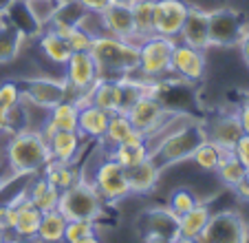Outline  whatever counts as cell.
Wrapping results in <instances>:
<instances>
[{"instance_id":"6da1fadb","label":"cell","mask_w":249,"mask_h":243,"mask_svg":"<svg viewBox=\"0 0 249 243\" xmlns=\"http://www.w3.org/2000/svg\"><path fill=\"white\" fill-rule=\"evenodd\" d=\"M5 159L14 177L40 175L51 162L47 137L42 135V131H31V128L16 131L5 148Z\"/></svg>"},{"instance_id":"7a4b0ae2","label":"cell","mask_w":249,"mask_h":243,"mask_svg":"<svg viewBox=\"0 0 249 243\" xmlns=\"http://www.w3.org/2000/svg\"><path fill=\"white\" fill-rule=\"evenodd\" d=\"M90 56H93L102 78H122V75L137 71L139 44L132 40H122V38L104 33L93 40Z\"/></svg>"},{"instance_id":"3957f363","label":"cell","mask_w":249,"mask_h":243,"mask_svg":"<svg viewBox=\"0 0 249 243\" xmlns=\"http://www.w3.org/2000/svg\"><path fill=\"white\" fill-rule=\"evenodd\" d=\"M205 140L207 137H205L203 122L192 120V122H188L185 126L170 133L168 137H163V140L150 150V159L161 168V173H163L170 166H179V164L190 162L192 153L198 148V144Z\"/></svg>"},{"instance_id":"277c9868","label":"cell","mask_w":249,"mask_h":243,"mask_svg":"<svg viewBox=\"0 0 249 243\" xmlns=\"http://www.w3.org/2000/svg\"><path fill=\"white\" fill-rule=\"evenodd\" d=\"M57 210L66 217V221L82 219V221L99 223L102 217L106 215V210H108V203H106L104 197L97 192V188L93 186V182L80 179L75 186H71V188H66V190L60 192Z\"/></svg>"},{"instance_id":"5b68a950","label":"cell","mask_w":249,"mask_h":243,"mask_svg":"<svg viewBox=\"0 0 249 243\" xmlns=\"http://www.w3.org/2000/svg\"><path fill=\"white\" fill-rule=\"evenodd\" d=\"M174 44H177L174 38L157 36V33L143 38L139 44V64H137L135 73L146 80L172 78L170 75V56H172Z\"/></svg>"},{"instance_id":"8992f818","label":"cell","mask_w":249,"mask_h":243,"mask_svg":"<svg viewBox=\"0 0 249 243\" xmlns=\"http://www.w3.org/2000/svg\"><path fill=\"white\" fill-rule=\"evenodd\" d=\"M201 243H249V225L236 208L212 212L207 225L203 228Z\"/></svg>"},{"instance_id":"52a82bcc","label":"cell","mask_w":249,"mask_h":243,"mask_svg":"<svg viewBox=\"0 0 249 243\" xmlns=\"http://www.w3.org/2000/svg\"><path fill=\"white\" fill-rule=\"evenodd\" d=\"M89 182H93V186L97 188V192L104 197L106 203H122L128 197H132L126 179V168L119 166L115 159H110L108 153L95 166V173Z\"/></svg>"},{"instance_id":"ba28073f","label":"cell","mask_w":249,"mask_h":243,"mask_svg":"<svg viewBox=\"0 0 249 243\" xmlns=\"http://www.w3.org/2000/svg\"><path fill=\"white\" fill-rule=\"evenodd\" d=\"M20 91L22 100L38 108L51 111L55 104L66 100V82L64 78H53V75H29L20 78Z\"/></svg>"},{"instance_id":"9c48e42d","label":"cell","mask_w":249,"mask_h":243,"mask_svg":"<svg viewBox=\"0 0 249 243\" xmlns=\"http://www.w3.org/2000/svg\"><path fill=\"white\" fill-rule=\"evenodd\" d=\"M247 20L234 7H218L210 9V47L230 49L238 47Z\"/></svg>"},{"instance_id":"30bf717a","label":"cell","mask_w":249,"mask_h":243,"mask_svg":"<svg viewBox=\"0 0 249 243\" xmlns=\"http://www.w3.org/2000/svg\"><path fill=\"white\" fill-rule=\"evenodd\" d=\"M207 73V58L205 51H198L194 47L179 42L174 44L170 56V75L177 78L183 84H196Z\"/></svg>"},{"instance_id":"8fae6325","label":"cell","mask_w":249,"mask_h":243,"mask_svg":"<svg viewBox=\"0 0 249 243\" xmlns=\"http://www.w3.org/2000/svg\"><path fill=\"white\" fill-rule=\"evenodd\" d=\"M170 113H172V108H168L161 100L146 98V95H143V98H139L130 108H128L126 115H128L132 126L148 140V137L155 135V133L163 126L165 120L170 117Z\"/></svg>"},{"instance_id":"7c38bea8","label":"cell","mask_w":249,"mask_h":243,"mask_svg":"<svg viewBox=\"0 0 249 243\" xmlns=\"http://www.w3.org/2000/svg\"><path fill=\"white\" fill-rule=\"evenodd\" d=\"M190 2L188 0H155L152 14V33L165 38H179L183 22L188 18Z\"/></svg>"},{"instance_id":"4fadbf2b","label":"cell","mask_w":249,"mask_h":243,"mask_svg":"<svg viewBox=\"0 0 249 243\" xmlns=\"http://www.w3.org/2000/svg\"><path fill=\"white\" fill-rule=\"evenodd\" d=\"M177 40L188 44V47L198 49V51H210V9L190 5L188 18H185L183 29H181Z\"/></svg>"},{"instance_id":"5bb4252c","label":"cell","mask_w":249,"mask_h":243,"mask_svg":"<svg viewBox=\"0 0 249 243\" xmlns=\"http://www.w3.org/2000/svg\"><path fill=\"white\" fill-rule=\"evenodd\" d=\"M203 128H205L207 140H212L214 144L223 146V148H227V150H234L236 142L245 135L236 111L234 113H218V115H212L210 120L203 124Z\"/></svg>"},{"instance_id":"9a60e30c","label":"cell","mask_w":249,"mask_h":243,"mask_svg":"<svg viewBox=\"0 0 249 243\" xmlns=\"http://www.w3.org/2000/svg\"><path fill=\"white\" fill-rule=\"evenodd\" d=\"M139 237H165L177 241L179 239V230H177V217L168 210V206H157L150 210H143L141 221L137 225Z\"/></svg>"},{"instance_id":"2e32d148","label":"cell","mask_w":249,"mask_h":243,"mask_svg":"<svg viewBox=\"0 0 249 243\" xmlns=\"http://www.w3.org/2000/svg\"><path fill=\"white\" fill-rule=\"evenodd\" d=\"M102 18H104V27H106L108 36L122 38V40H132V42L141 44V40L135 33V20H132L130 5L110 2V5L102 11Z\"/></svg>"},{"instance_id":"e0dca14e","label":"cell","mask_w":249,"mask_h":243,"mask_svg":"<svg viewBox=\"0 0 249 243\" xmlns=\"http://www.w3.org/2000/svg\"><path fill=\"white\" fill-rule=\"evenodd\" d=\"M126 179H128L132 197L150 195L161 182V168L148 157V159H143L141 164L126 168Z\"/></svg>"},{"instance_id":"ac0fdd59","label":"cell","mask_w":249,"mask_h":243,"mask_svg":"<svg viewBox=\"0 0 249 243\" xmlns=\"http://www.w3.org/2000/svg\"><path fill=\"white\" fill-rule=\"evenodd\" d=\"M113 113L104 111L95 104H84L80 106L77 115V133L84 137V142H102L104 133L108 128V120Z\"/></svg>"},{"instance_id":"d6986e66","label":"cell","mask_w":249,"mask_h":243,"mask_svg":"<svg viewBox=\"0 0 249 243\" xmlns=\"http://www.w3.org/2000/svg\"><path fill=\"white\" fill-rule=\"evenodd\" d=\"M77 115H80V106L73 100H64L55 104L51 111H47V120L40 131L44 137L60 131H77Z\"/></svg>"},{"instance_id":"ffe728a7","label":"cell","mask_w":249,"mask_h":243,"mask_svg":"<svg viewBox=\"0 0 249 243\" xmlns=\"http://www.w3.org/2000/svg\"><path fill=\"white\" fill-rule=\"evenodd\" d=\"M49 142V153H51L53 162H77L82 153V146H84V137L77 131H60L53 133L47 137Z\"/></svg>"},{"instance_id":"44dd1931","label":"cell","mask_w":249,"mask_h":243,"mask_svg":"<svg viewBox=\"0 0 249 243\" xmlns=\"http://www.w3.org/2000/svg\"><path fill=\"white\" fill-rule=\"evenodd\" d=\"M36 47H38L40 56H42L44 60L51 62L53 66H57V69H64V64L69 62L71 53H73L69 47V42H66L60 33L53 31V29H42V31L38 33Z\"/></svg>"},{"instance_id":"7402d4cb","label":"cell","mask_w":249,"mask_h":243,"mask_svg":"<svg viewBox=\"0 0 249 243\" xmlns=\"http://www.w3.org/2000/svg\"><path fill=\"white\" fill-rule=\"evenodd\" d=\"M90 104L108 113H122V86L117 78H99V82L90 89Z\"/></svg>"},{"instance_id":"603a6c76","label":"cell","mask_w":249,"mask_h":243,"mask_svg":"<svg viewBox=\"0 0 249 243\" xmlns=\"http://www.w3.org/2000/svg\"><path fill=\"white\" fill-rule=\"evenodd\" d=\"M24 190H27L29 201H31L40 212L57 210V203H60V190L53 188L42 175H33L31 183H27Z\"/></svg>"},{"instance_id":"cb8c5ba5","label":"cell","mask_w":249,"mask_h":243,"mask_svg":"<svg viewBox=\"0 0 249 243\" xmlns=\"http://www.w3.org/2000/svg\"><path fill=\"white\" fill-rule=\"evenodd\" d=\"M31 42L11 22L0 18V64H11L24 51V44Z\"/></svg>"},{"instance_id":"d4e9b609","label":"cell","mask_w":249,"mask_h":243,"mask_svg":"<svg viewBox=\"0 0 249 243\" xmlns=\"http://www.w3.org/2000/svg\"><path fill=\"white\" fill-rule=\"evenodd\" d=\"M137 140H146L135 126L130 124L128 115L124 113H113L108 120V128L102 137V144H106L108 148H115L119 144H126V142H137Z\"/></svg>"},{"instance_id":"484cf974","label":"cell","mask_w":249,"mask_h":243,"mask_svg":"<svg viewBox=\"0 0 249 243\" xmlns=\"http://www.w3.org/2000/svg\"><path fill=\"white\" fill-rule=\"evenodd\" d=\"M212 217V206L210 201H198L192 210H188L185 215H181L177 219V230H179V237H188V239H198L203 232V228L207 225Z\"/></svg>"},{"instance_id":"4316f807","label":"cell","mask_w":249,"mask_h":243,"mask_svg":"<svg viewBox=\"0 0 249 243\" xmlns=\"http://www.w3.org/2000/svg\"><path fill=\"white\" fill-rule=\"evenodd\" d=\"M44 179H47L49 183H51L53 188H57V190H66V188L75 186L77 182L82 179V168L75 164V162H71V164H66V162H49L47 166H44L42 173Z\"/></svg>"},{"instance_id":"83f0119b","label":"cell","mask_w":249,"mask_h":243,"mask_svg":"<svg viewBox=\"0 0 249 243\" xmlns=\"http://www.w3.org/2000/svg\"><path fill=\"white\" fill-rule=\"evenodd\" d=\"M231 150L223 148V146L214 144L212 140H205L198 144V148L192 153L190 162L194 164V168L201 173H216V168L221 166V162L230 155Z\"/></svg>"},{"instance_id":"f1b7e54d","label":"cell","mask_w":249,"mask_h":243,"mask_svg":"<svg viewBox=\"0 0 249 243\" xmlns=\"http://www.w3.org/2000/svg\"><path fill=\"white\" fill-rule=\"evenodd\" d=\"M108 157L115 159L124 168H130V166H137V164H141L143 159L150 157V148H148L146 140L126 142V144H119V146H115V148H110Z\"/></svg>"},{"instance_id":"f546056e","label":"cell","mask_w":249,"mask_h":243,"mask_svg":"<svg viewBox=\"0 0 249 243\" xmlns=\"http://www.w3.org/2000/svg\"><path fill=\"white\" fill-rule=\"evenodd\" d=\"M64 230H66V217L60 210L42 212V221L38 228V237L42 243H64Z\"/></svg>"},{"instance_id":"4dcf8cb0","label":"cell","mask_w":249,"mask_h":243,"mask_svg":"<svg viewBox=\"0 0 249 243\" xmlns=\"http://www.w3.org/2000/svg\"><path fill=\"white\" fill-rule=\"evenodd\" d=\"M2 18L7 20V22H11L16 29H18L22 36H27L29 40H36L38 38V33L42 31V29L36 24V20L31 18V14H29L27 5H24V0H16L14 5L9 7V11H7Z\"/></svg>"},{"instance_id":"1f68e13d","label":"cell","mask_w":249,"mask_h":243,"mask_svg":"<svg viewBox=\"0 0 249 243\" xmlns=\"http://www.w3.org/2000/svg\"><path fill=\"white\" fill-rule=\"evenodd\" d=\"M214 175H216L218 182H221L227 190H234V188L243 182L245 175H247V168H245L238 159H236L234 150H231V153L221 162V166L216 168V173H214Z\"/></svg>"},{"instance_id":"d6a6232c","label":"cell","mask_w":249,"mask_h":243,"mask_svg":"<svg viewBox=\"0 0 249 243\" xmlns=\"http://www.w3.org/2000/svg\"><path fill=\"white\" fill-rule=\"evenodd\" d=\"M132 20H135V33L139 40L152 36V14H155V0H135L130 5Z\"/></svg>"},{"instance_id":"836d02e7","label":"cell","mask_w":249,"mask_h":243,"mask_svg":"<svg viewBox=\"0 0 249 243\" xmlns=\"http://www.w3.org/2000/svg\"><path fill=\"white\" fill-rule=\"evenodd\" d=\"M62 2H64V0H24L29 14H31V18L36 20V24H38L40 29H47L49 24H51V20L55 18L57 11H60Z\"/></svg>"},{"instance_id":"e575fe53","label":"cell","mask_w":249,"mask_h":243,"mask_svg":"<svg viewBox=\"0 0 249 243\" xmlns=\"http://www.w3.org/2000/svg\"><path fill=\"white\" fill-rule=\"evenodd\" d=\"M198 201H201V199H198V195L192 190V188L177 186L172 192H170V197H168V210L172 212L177 219H179L181 215H185L188 210H192Z\"/></svg>"},{"instance_id":"d590c367","label":"cell","mask_w":249,"mask_h":243,"mask_svg":"<svg viewBox=\"0 0 249 243\" xmlns=\"http://www.w3.org/2000/svg\"><path fill=\"white\" fill-rule=\"evenodd\" d=\"M97 232V223L93 221H82V219H71L66 221L64 230V243H80L82 239L90 237Z\"/></svg>"},{"instance_id":"8d00e7d4","label":"cell","mask_w":249,"mask_h":243,"mask_svg":"<svg viewBox=\"0 0 249 243\" xmlns=\"http://www.w3.org/2000/svg\"><path fill=\"white\" fill-rule=\"evenodd\" d=\"M64 40L69 42V47L73 53H86V51H90L95 38L90 36L89 31H84L80 24H73V27L64 33Z\"/></svg>"},{"instance_id":"74e56055","label":"cell","mask_w":249,"mask_h":243,"mask_svg":"<svg viewBox=\"0 0 249 243\" xmlns=\"http://www.w3.org/2000/svg\"><path fill=\"white\" fill-rule=\"evenodd\" d=\"M22 100V91H20L18 80H5L0 82V111L9 113L14 106H18Z\"/></svg>"},{"instance_id":"f35d334b","label":"cell","mask_w":249,"mask_h":243,"mask_svg":"<svg viewBox=\"0 0 249 243\" xmlns=\"http://www.w3.org/2000/svg\"><path fill=\"white\" fill-rule=\"evenodd\" d=\"M234 155H236V159H238L240 164H243L245 168L249 170V135H247V133H245V135L240 137L238 142H236Z\"/></svg>"},{"instance_id":"ab89813d","label":"cell","mask_w":249,"mask_h":243,"mask_svg":"<svg viewBox=\"0 0 249 243\" xmlns=\"http://www.w3.org/2000/svg\"><path fill=\"white\" fill-rule=\"evenodd\" d=\"M236 115H238V122H240V126H243V133L249 135V98H245L240 102V106L236 108Z\"/></svg>"},{"instance_id":"60d3db41","label":"cell","mask_w":249,"mask_h":243,"mask_svg":"<svg viewBox=\"0 0 249 243\" xmlns=\"http://www.w3.org/2000/svg\"><path fill=\"white\" fill-rule=\"evenodd\" d=\"M86 11H93V14H102L106 7L110 5V0H77Z\"/></svg>"},{"instance_id":"b9f144b4","label":"cell","mask_w":249,"mask_h":243,"mask_svg":"<svg viewBox=\"0 0 249 243\" xmlns=\"http://www.w3.org/2000/svg\"><path fill=\"white\" fill-rule=\"evenodd\" d=\"M238 49H240V58H243L245 66H247V69H249V24H247V27H245L243 36H240Z\"/></svg>"},{"instance_id":"7bdbcfd3","label":"cell","mask_w":249,"mask_h":243,"mask_svg":"<svg viewBox=\"0 0 249 243\" xmlns=\"http://www.w3.org/2000/svg\"><path fill=\"white\" fill-rule=\"evenodd\" d=\"M231 192H234V197L238 201H249V170H247V175L243 177V182H240Z\"/></svg>"},{"instance_id":"ee69618b","label":"cell","mask_w":249,"mask_h":243,"mask_svg":"<svg viewBox=\"0 0 249 243\" xmlns=\"http://www.w3.org/2000/svg\"><path fill=\"white\" fill-rule=\"evenodd\" d=\"M7 128H11L9 126V115H7L5 111H0V133L7 131Z\"/></svg>"},{"instance_id":"f6af8a7d","label":"cell","mask_w":249,"mask_h":243,"mask_svg":"<svg viewBox=\"0 0 249 243\" xmlns=\"http://www.w3.org/2000/svg\"><path fill=\"white\" fill-rule=\"evenodd\" d=\"M14 2H16V0H0V18H2V16L9 11V7L14 5Z\"/></svg>"},{"instance_id":"bcb514c9","label":"cell","mask_w":249,"mask_h":243,"mask_svg":"<svg viewBox=\"0 0 249 243\" xmlns=\"http://www.w3.org/2000/svg\"><path fill=\"white\" fill-rule=\"evenodd\" d=\"M80 243H104V239L99 237V232H95V234H90V237H86V239H82Z\"/></svg>"},{"instance_id":"7dc6e473","label":"cell","mask_w":249,"mask_h":243,"mask_svg":"<svg viewBox=\"0 0 249 243\" xmlns=\"http://www.w3.org/2000/svg\"><path fill=\"white\" fill-rule=\"evenodd\" d=\"M11 237H14V232H11V230H2V228H0V243H9Z\"/></svg>"},{"instance_id":"c3c4849f","label":"cell","mask_w":249,"mask_h":243,"mask_svg":"<svg viewBox=\"0 0 249 243\" xmlns=\"http://www.w3.org/2000/svg\"><path fill=\"white\" fill-rule=\"evenodd\" d=\"M174 243H201V241H198V239H188V237H179V239H177V241H174Z\"/></svg>"},{"instance_id":"681fc988","label":"cell","mask_w":249,"mask_h":243,"mask_svg":"<svg viewBox=\"0 0 249 243\" xmlns=\"http://www.w3.org/2000/svg\"><path fill=\"white\" fill-rule=\"evenodd\" d=\"M110 2H117V5H132L135 0H110Z\"/></svg>"},{"instance_id":"f907efd6","label":"cell","mask_w":249,"mask_h":243,"mask_svg":"<svg viewBox=\"0 0 249 243\" xmlns=\"http://www.w3.org/2000/svg\"><path fill=\"white\" fill-rule=\"evenodd\" d=\"M20 243H42L40 239H24V241H20Z\"/></svg>"},{"instance_id":"816d5d0a","label":"cell","mask_w":249,"mask_h":243,"mask_svg":"<svg viewBox=\"0 0 249 243\" xmlns=\"http://www.w3.org/2000/svg\"><path fill=\"white\" fill-rule=\"evenodd\" d=\"M0 190H2V173H0Z\"/></svg>"},{"instance_id":"f5cc1de1","label":"cell","mask_w":249,"mask_h":243,"mask_svg":"<svg viewBox=\"0 0 249 243\" xmlns=\"http://www.w3.org/2000/svg\"><path fill=\"white\" fill-rule=\"evenodd\" d=\"M0 157H2V153H0Z\"/></svg>"}]
</instances>
